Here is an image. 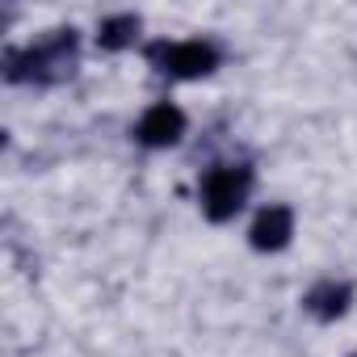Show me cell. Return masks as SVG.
I'll return each mask as SVG.
<instances>
[{
	"instance_id": "1",
	"label": "cell",
	"mask_w": 357,
	"mask_h": 357,
	"mask_svg": "<svg viewBox=\"0 0 357 357\" xmlns=\"http://www.w3.org/2000/svg\"><path fill=\"white\" fill-rule=\"evenodd\" d=\"M76 55H80V38L76 30H51L43 43L26 47V51H5V76L13 84H59L76 72Z\"/></svg>"
},
{
	"instance_id": "2",
	"label": "cell",
	"mask_w": 357,
	"mask_h": 357,
	"mask_svg": "<svg viewBox=\"0 0 357 357\" xmlns=\"http://www.w3.org/2000/svg\"><path fill=\"white\" fill-rule=\"evenodd\" d=\"M248 190H252V168L248 164H215L202 172V215L211 223H227L240 215V206L248 202Z\"/></svg>"
},
{
	"instance_id": "3",
	"label": "cell",
	"mask_w": 357,
	"mask_h": 357,
	"mask_svg": "<svg viewBox=\"0 0 357 357\" xmlns=\"http://www.w3.org/2000/svg\"><path fill=\"white\" fill-rule=\"evenodd\" d=\"M147 59L172 80H198V76H211L219 68V47L202 43V38H194V43H151Z\"/></svg>"
},
{
	"instance_id": "4",
	"label": "cell",
	"mask_w": 357,
	"mask_h": 357,
	"mask_svg": "<svg viewBox=\"0 0 357 357\" xmlns=\"http://www.w3.org/2000/svg\"><path fill=\"white\" fill-rule=\"evenodd\" d=\"M181 135H185V114L172 101H155L151 109H143L135 126V139L143 147H172V143H181Z\"/></svg>"
},
{
	"instance_id": "5",
	"label": "cell",
	"mask_w": 357,
	"mask_h": 357,
	"mask_svg": "<svg viewBox=\"0 0 357 357\" xmlns=\"http://www.w3.org/2000/svg\"><path fill=\"white\" fill-rule=\"evenodd\" d=\"M290 236H294V211L290 206H265L248 231V244L257 252H278L290 244Z\"/></svg>"
},
{
	"instance_id": "6",
	"label": "cell",
	"mask_w": 357,
	"mask_h": 357,
	"mask_svg": "<svg viewBox=\"0 0 357 357\" xmlns=\"http://www.w3.org/2000/svg\"><path fill=\"white\" fill-rule=\"evenodd\" d=\"M349 303H353V290L344 286V282H319V286H311L307 294H303V307L315 315V319H340L344 311H349Z\"/></svg>"
},
{
	"instance_id": "7",
	"label": "cell",
	"mask_w": 357,
	"mask_h": 357,
	"mask_svg": "<svg viewBox=\"0 0 357 357\" xmlns=\"http://www.w3.org/2000/svg\"><path fill=\"white\" fill-rule=\"evenodd\" d=\"M135 38H139V17H135V13L105 17V22L97 26V47H101V51H126Z\"/></svg>"
}]
</instances>
